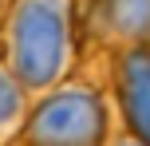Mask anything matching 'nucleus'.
Segmentation results:
<instances>
[{
  "mask_svg": "<svg viewBox=\"0 0 150 146\" xmlns=\"http://www.w3.org/2000/svg\"><path fill=\"white\" fill-rule=\"evenodd\" d=\"M16 71L24 83L44 87L63 63V12L55 0H24L12 28Z\"/></svg>",
  "mask_w": 150,
  "mask_h": 146,
  "instance_id": "1",
  "label": "nucleus"
},
{
  "mask_svg": "<svg viewBox=\"0 0 150 146\" xmlns=\"http://www.w3.org/2000/svg\"><path fill=\"white\" fill-rule=\"evenodd\" d=\"M16 111H20V91H16V83L0 71V123L16 118Z\"/></svg>",
  "mask_w": 150,
  "mask_h": 146,
  "instance_id": "5",
  "label": "nucleus"
},
{
  "mask_svg": "<svg viewBox=\"0 0 150 146\" xmlns=\"http://www.w3.org/2000/svg\"><path fill=\"white\" fill-rule=\"evenodd\" d=\"M32 146H99L103 103L87 91H67L47 99L28 126Z\"/></svg>",
  "mask_w": 150,
  "mask_h": 146,
  "instance_id": "2",
  "label": "nucleus"
},
{
  "mask_svg": "<svg viewBox=\"0 0 150 146\" xmlns=\"http://www.w3.org/2000/svg\"><path fill=\"white\" fill-rule=\"evenodd\" d=\"M107 16L127 36H150V0H107Z\"/></svg>",
  "mask_w": 150,
  "mask_h": 146,
  "instance_id": "4",
  "label": "nucleus"
},
{
  "mask_svg": "<svg viewBox=\"0 0 150 146\" xmlns=\"http://www.w3.org/2000/svg\"><path fill=\"white\" fill-rule=\"evenodd\" d=\"M122 103L134 134L150 146V51H130L122 63Z\"/></svg>",
  "mask_w": 150,
  "mask_h": 146,
  "instance_id": "3",
  "label": "nucleus"
}]
</instances>
